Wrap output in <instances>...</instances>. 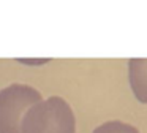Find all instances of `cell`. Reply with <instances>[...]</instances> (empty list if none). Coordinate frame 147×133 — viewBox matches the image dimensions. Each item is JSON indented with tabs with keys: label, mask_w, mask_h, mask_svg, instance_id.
<instances>
[{
	"label": "cell",
	"mask_w": 147,
	"mask_h": 133,
	"mask_svg": "<svg viewBox=\"0 0 147 133\" xmlns=\"http://www.w3.org/2000/svg\"><path fill=\"white\" fill-rule=\"evenodd\" d=\"M93 133H139V130L130 124L120 122V120H109V122H105L100 127H96Z\"/></svg>",
	"instance_id": "cell-4"
},
{
	"label": "cell",
	"mask_w": 147,
	"mask_h": 133,
	"mask_svg": "<svg viewBox=\"0 0 147 133\" xmlns=\"http://www.w3.org/2000/svg\"><path fill=\"white\" fill-rule=\"evenodd\" d=\"M41 100V94L32 86L11 84L0 90V133H22L27 111Z\"/></svg>",
	"instance_id": "cell-2"
},
{
	"label": "cell",
	"mask_w": 147,
	"mask_h": 133,
	"mask_svg": "<svg viewBox=\"0 0 147 133\" xmlns=\"http://www.w3.org/2000/svg\"><path fill=\"white\" fill-rule=\"evenodd\" d=\"M21 130L22 133H74L76 119L62 97H49L27 111Z\"/></svg>",
	"instance_id": "cell-1"
},
{
	"label": "cell",
	"mask_w": 147,
	"mask_h": 133,
	"mask_svg": "<svg viewBox=\"0 0 147 133\" xmlns=\"http://www.w3.org/2000/svg\"><path fill=\"white\" fill-rule=\"evenodd\" d=\"M128 79L134 97L141 103H147V59L128 60Z\"/></svg>",
	"instance_id": "cell-3"
}]
</instances>
